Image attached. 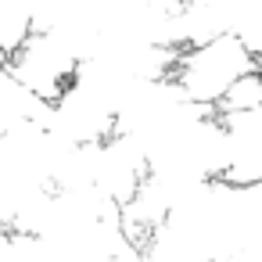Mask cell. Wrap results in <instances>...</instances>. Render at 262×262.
<instances>
[{
	"instance_id": "6da1fadb",
	"label": "cell",
	"mask_w": 262,
	"mask_h": 262,
	"mask_svg": "<svg viewBox=\"0 0 262 262\" xmlns=\"http://www.w3.org/2000/svg\"><path fill=\"white\" fill-rule=\"evenodd\" d=\"M262 69V58L233 33H219L198 43H187L169 69V83L198 108L219 115L230 94Z\"/></svg>"
},
{
	"instance_id": "7a4b0ae2",
	"label": "cell",
	"mask_w": 262,
	"mask_h": 262,
	"mask_svg": "<svg viewBox=\"0 0 262 262\" xmlns=\"http://www.w3.org/2000/svg\"><path fill=\"white\" fill-rule=\"evenodd\" d=\"M4 65L11 69V76L40 101V104H54L79 76L83 54L76 43H69L58 33L47 29H33L8 58Z\"/></svg>"
}]
</instances>
